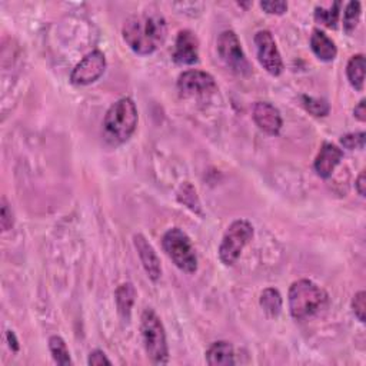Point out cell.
I'll return each instance as SVG.
<instances>
[{
    "label": "cell",
    "mask_w": 366,
    "mask_h": 366,
    "mask_svg": "<svg viewBox=\"0 0 366 366\" xmlns=\"http://www.w3.org/2000/svg\"><path fill=\"white\" fill-rule=\"evenodd\" d=\"M122 35L135 53L146 56L156 52L159 46L163 45L167 35V25L160 13H136L125 22Z\"/></svg>",
    "instance_id": "6da1fadb"
},
{
    "label": "cell",
    "mask_w": 366,
    "mask_h": 366,
    "mask_svg": "<svg viewBox=\"0 0 366 366\" xmlns=\"http://www.w3.org/2000/svg\"><path fill=\"white\" fill-rule=\"evenodd\" d=\"M289 312L295 321H306L322 312L328 304V294L309 279H299L289 289Z\"/></svg>",
    "instance_id": "7a4b0ae2"
},
{
    "label": "cell",
    "mask_w": 366,
    "mask_h": 366,
    "mask_svg": "<svg viewBox=\"0 0 366 366\" xmlns=\"http://www.w3.org/2000/svg\"><path fill=\"white\" fill-rule=\"evenodd\" d=\"M138 126V109L131 98L115 102L105 115L104 132L112 145H121L131 139Z\"/></svg>",
    "instance_id": "3957f363"
},
{
    "label": "cell",
    "mask_w": 366,
    "mask_h": 366,
    "mask_svg": "<svg viewBox=\"0 0 366 366\" xmlns=\"http://www.w3.org/2000/svg\"><path fill=\"white\" fill-rule=\"evenodd\" d=\"M140 332L143 339V346L156 365H166L169 362V348L166 340V332L163 323L157 314L148 308L143 311L140 318Z\"/></svg>",
    "instance_id": "277c9868"
},
{
    "label": "cell",
    "mask_w": 366,
    "mask_h": 366,
    "mask_svg": "<svg viewBox=\"0 0 366 366\" xmlns=\"http://www.w3.org/2000/svg\"><path fill=\"white\" fill-rule=\"evenodd\" d=\"M163 249L169 259L185 273L198 270V256L191 238L180 228L169 229L162 239Z\"/></svg>",
    "instance_id": "5b68a950"
},
{
    "label": "cell",
    "mask_w": 366,
    "mask_h": 366,
    "mask_svg": "<svg viewBox=\"0 0 366 366\" xmlns=\"http://www.w3.org/2000/svg\"><path fill=\"white\" fill-rule=\"evenodd\" d=\"M253 235L255 229L249 221L238 219L232 222L226 229L219 246V259L222 263L226 266H233L245 246L253 239Z\"/></svg>",
    "instance_id": "8992f818"
},
{
    "label": "cell",
    "mask_w": 366,
    "mask_h": 366,
    "mask_svg": "<svg viewBox=\"0 0 366 366\" xmlns=\"http://www.w3.org/2000/svg\"><path fill=\"white\" fill-rule=\"evenodd\" d=\"M218 55L222 62L235 73L246 76L250 74L252 69L245 56L238 35L233 30H223L216 42Z\"/></svg>",
    "instance_id": "52a82bcc"
},
{
    "label": "cell",
    "mask_w": 366,
    "mask_h": 366,
    "mask_svg": "<svg viewBox=\"0 0 366 366\" xmlns=\"http://www.w3.org/2000/svg\"><path fill=\"white\" fill-rule=\"evenodd\" d=\"M177 90L182 98H209L218 92L215 77L204 70H187L177 79Z\"/></svg>",
    "instance_id": "ba28073f"
},
{
    "label": "cell",
    "mask_w": 366,
    "mask_h": 366,
    "mask_svg": "<svg viewBox=\"0 0 366 366\" xmlns=\"http://www.w3.org/2000/svg\"><path fill=\"white\" fill-rule=\"evenodd\" d=\"M257 60L263 69L272 76H279L284 72V60L281 52L269 30H259L255 35Z\"/></svg>",
    "instance_id": "9c48e42d"
},
{
    "label": "cell",
    "mask_w": 366,
    "mask_h": 366,
    "mask_svg": "<svg viewBox=\"0 0 366 366\" xmlns=\"http://www.w3.org/2000/svg\"><path fill=\"white\" fill-rule=\"evenodd\" d=\"M106 69V57L104 52L94 50L87 53L72 70L70 82L76 86H86L101 79Z\"/></svg>",
    "instance_id": "30bf717a"
},
{
    "label": "cell",
    "mask_w": 366,
    "mask_h": 366,
    "mask_svg": "<svg viewBox=\"0 0 366 366\" xmlns=\"http://www.w3.org/2000/svg\"><path fill=\"white\" fill-rule=\"evenodd\" d=\"M172 57H173L174 63H177L180 66H191V65L198 63L199 39L192 30L185 29L177 33Z\"/></svg>",
    "instance_id": "8fae6325"
},
{
    "label": "cell",
    "mask_w": 366,
    "mask_h": 366,
    "mask_svg": "<svg viewBox=\"0 0 366 366\" xmlns=\"http://www.w3.org/2000/svg\"><path fill=\"white\" fill-rule=\"evenodd\" d=\"M252 118L256 126L270 136L278 135L284 126L281 112L269 102H256Z\"/></svg>",
    "instance_id": "7c38bea8"
},
{
    "label": "cell",
    "mask_w": 366,
    "mask_h": 366,
    "mask_svg": "<svg viewBox=\"0 0 366 366\" xmlns=\"http://www.w3.org/2000/svg\"><path fill=\"white\" fill-rule=\"evenodd\" d=\"M133 245H135V248L138 250V255L140 257L142 266H143L146 274L149 277V279L153 281V282H157L160 279V277H162V266H160L159 256L155 252L153 246L140 233L133 236Z\"/></svg>",
    "instance_id": "4fadbf2b"
},
{
    "label": "cell",
    "mask_w": 366,
    "mask_h": 366,
    "mask_svg": "<svg viewBox=\"0 0 366 366\" xmlns=\"http://www.w3.org/2000/svg\"><path fill=\"white\" fill-rule=\"evenodd\" d=\"M343 159V152L333 143H323L314 163L315 172L322 179H328L332 176L335 167Z\"/></svg>",
    "instance_id": "5bb4252c"
},
{
    "label": "cell",
    "mask_w": 366,
    "mask_h": 366,
    "mask_svg": "<svg viewBox=\"0 0 366 366\" xmlns=\"http://www.w3.org/2000/svg\"><path fill=\"white\" fill-rule=\"evenodd\" d=\"M311 49L316 55V57L323 62H332L338 55L335 42L321 29H315L312 32Z\"/></svg>",
    "instance_id": "9a60e30c"
},
{
    "label": "cell",
    "mask_w": 366,
    "mask_h": 366,
    "mask_svg": "<svg viewBox=\"0 0 366 366\" xmlns=\"http://www.w3.org/2000/svg\"><path fill=\"white\" fill-rule=\"evenodd\" d=\"M206 362L211 366H229L235 365L233 346L226 340L214 342L206 350Z\"/></svg>",
    "instance_id": "2e32d148"
},
{
    "label": "cell",
    "mask_w": 366,
    "mask_h": 366,
    "mask_svg": "<svg viewBox=\"0 0 366 366\" xmlns=\"http://www.w3.org/2000/svg\"><path fill=\"white\" fill-rule=\"evenodd\" d=\"M115 299H116V305H118V312L122 316L123 321H129L131 319V314H132V308L135 305L136 301V291L135 287L132 284H122L115 294Z\"/></svg>",
    "instance_id": "e0dca14e"
},
{
    "label": "cell",
    "mask_w": 366,
    "mask_h": 366,
    "mask_svg": "<svg viewBox=\"0 0 366 366\" xmlns=\"http://www.w3.org/2000/svg\"><path fill=\"white\" fill-rule=\"evenodd\" d=\"M259 304L267 318H278L279 314L282 312L284 301H282V295L279 294L278 289L267 288L262 292Z\"/></svg>",
    "instance_id": "ac0fdd59"
},
{
    "label": "cell",
    "mask_w": 366,
    "mask_h": 366,
    "mask_svg": "<svg viewBox=\"0 0 366 366\" xmlns=\"http://www.w3.org/2000/svg\"><path fill=\"white\" fill-rule=\"evenodd\" d=\"M346 76L352 87L362 92L365 84V56L362 53L349 59L346 66Z\"/></svg>",
    "instance_id": "d6986e66"
},
{
    "label": "cell",
    "mask_w": 366,
    "mask_h": 366,
    "mask_svg": "<svg viewBox=\"0 0 366 366\" xmlns=\"http://www.w3.org/2000/svg\"><path fill=\"white\" fill-rule=\"evenodd\" d=\"M339 13H340V2H335L331 8H322L316 6L315 9V19L316 22L322 23L323 26L329 29H336L339 22Z\"/></svg>",
    "instance_id": "ffe728a7"
},
{
    "label": "cell",
    "mask_w": 366,
    "mask_h": 366,
    "mask_svg": "<svg viewBox=\"0 0 366 366\" xmlns=\"http://www.w3.org/2000/svg\"><path fill=\"white\" fill-rule=\"evenodd\" d=\"M49 350L55 359L56 363L59 365H70L72 363V359H70V353H69V349H67V345L66 342L63 340V338L57 336V335H53L49 338Z\"/></svg>",
    "instance_id": "44dd1931"
},
{
    "label": "cell",
    "mask_w": 366,
    "mask_h": 366,
    "mask_svg": "<svg viewBox=\"0 0 366 366\" xmlns=\"http://www.w3.org/2000/svg\"><path fill=\"white\" fill-rule=\"evenodd\" d=\"M360 4L359 2H349L343 12V30L346 33H352L355 28L357 26V22L360 19Z\"/></svg>",
    "instance_id": "7402d4cb"
},
{
    "label": "cell",
    "mask_w": 366,
    "mask_h": 366,
    "mask_svg": "<svg viewBox=\"0 0 366 366\" xmlns=\"http://www.w3.org/2000/svg\"><path fill=\"white\" fill-rule=\"evenodd\" d=\"M302 102L305 109L318 118H325L331 112V106L325 99L319 98H311V96H302Z\"/></svg>",
    "instance_id": "603a6c76"
},
{
    "label": "cell",
    "mask_w": 366,
    "mask_h": 366,
    "mask_svg": "<svg viewBox=\"0 0 366 366\" xmlns=\"http://www.w3.org/2000/svg\"><path fill=\"white\" fill-rule=\"evenodd\" d=\"M340 143L346 149H363L365 148V132H355L342 136Z\"/></svg>",
    "instance_id": "cb8c5ba5"
},
{
    "label": "cell",
    "mask_w": 366,
    "mask_h": 366,
    "mask_svg": "<svg viewBox=\"0 0 366 366\" xmlns=\"http://www.w3.org/2000/svg\"><path fill=\"white\" fill-rule=\"evenodd\" d=\"M352 311L355 314V316L357 318L359 322H365V312H366V294L363 291L357 292L353 296L352 301Z\"/></svg>",
    "instance_id": "d4e9b609"
},
{
    "label": "cell",
    "mask_w": 366,
    "mask_h": 366,
    "mask_svg": "<svg viewBox=\"0 0 366 366\" xmlns=\"http://www.w3.org/2000/svg\"><path fill=\"white\" fill-rule=\"evenodd\" d=\"M260 8L269 13V15H284L288 11V4L287 2H262Z\"/></svg>",
    "instance_id": "484cf974"
},
{
    "label": "cell",
    "mask_w": 366,
    "mask_h": 366,
    "mask_svg": "<svg viewBox=\"0 0 366 366\" xmlns=\"http://www.w3.org/2000/svg\"><path fill=\"white\" fill-rule=\"evenodd\" d=\"M0 223H2L4 231H9L13 226V215L9 209V205L6 199L2 201V218H0Z\"/></svg>",
    "instance_id": "4316f807"
},
{
    "label": "cell",
    "mask_w": 366,
    "mask_h": 366,
    "mask_svg": "<svg viewBox=\"0 0 366 366\" xmlns=\"http://www.w3.org/2000/svg\"><path fill=\"white\" fill-rule=\"evenodd\" d=\"M87 363H89V365H95V366L112 365L111 359H108V356L105 355V352H104V350H99V349H96V350H94V352H90L89 359H87Z\"/></svg>",
    "instance_id": "83f0119b"
},
{
    "label": "cell",
    "mask_w": 366,
    "mask_h": 366,
    "mask_svg": "<svg viewBox=\"0 0 366 366\" xmlns=\"http://www.w3.org/2000/svg\"><path fill=\"white\" fill-rule=\"evenodd\" d=\"M355 188H356V191H357V194H359L360 196H365V194H366V177H365V170H362V172L359 173V176H357V179H356V182H355Z\"/></svg>",
    "instance_id": "f1b7e54d"
},
{
    "label": "cell",
    "mask_w": 366,
    "mask_h": 366,
    "mask_svg": "<svg viewBox=\"0 0 366 366\" xmlns=\"http://www.w3.org/2000/svg\"><path fill=\"white\" fill-rule=\"evenodd\" d=\"M353 116L359 121V122H365L366 121V108H365V99H362L353 109Z\"/></svg>",
    "instance_id": "f546056e"
},
{
    "label": "cell",
    "mask_w": 366,
    "mask_h": 366,
    "mask_svg": "<svg viewBox=\"0 0 366 366\" xmlns=\"http://www.w3.org/2000/svg\"><path fill=\"white\" fill-rule=\"evenodd\" d=\"M6 338H8V342H9V346L12 348V350L18 352L19 350V340L16 339V335L12 331H8Z\"/></svg>",
    "instance_id": "4dcf8cb0"
}]
</instances>
